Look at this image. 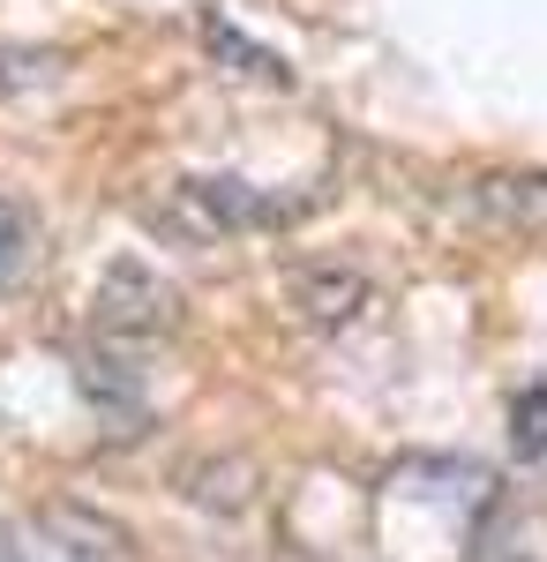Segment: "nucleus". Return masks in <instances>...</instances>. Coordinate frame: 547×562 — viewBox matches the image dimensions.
<instances>
[{
	"mask_svg": "<svg viewBox=\"0 0 547 562\" xmlns=\"http://www.w3.org/2000/svg\"><path fill=\"white\" fill-rule=\"evenodd\" d=\"M180 323V293L150 262H113L105 285H98V330L105 338H127V346H150Z\"/></svg>",
	"mask_w": 547,
	"mask_h": 562,
	"instance_id": "2",
	"label": "nucleus"
},
{
	"mask_svg": "<svg viewBox=\"0 0 547 562\" xmlns=\"http://www.w3.org/2000/svg\"><path fill=\"white\" fill-rule=\"evenodd\" d=\"M510 450L517 458H547V390H525L510 405Z\"/></svg>",
	"mask_w": 547,
	"mask_h": 562,
	"instance_id": "6",
	"label": "nucleus"
},
{
	"mask_svg": "<svg viewBox=\"0 0 547 562\" xmlns=\"http://www.w3.org/2000/svg\"><path fill=\"white\" fill-rule=\"evenodd\" d=\"M60 76V53H31V45H0V98L8 90H31Z\"/></svg>",
	"mask_w": 547,
	"mask_h": 562,
	"instance_id": "7",
	"label": "nucleus"
},
{
	"mask_svg": "<svg viewBox=\"0 0 547 562\" xmlns=\"http://www.w3.org/2000/svg\"><path fill=\"white\" fill-rule=\"evenodd\" d=\"M293 301H300L308 323H345V315H360V301H368V278L360 270H300Z\"/></svg>",
	"mask_w": 547,
	"mask_h": 562,
	"instance_id": "3",
	"label": "nucleus"
},
{
	"mask_svg": "<svg viewBox=\"0 0 547 562\" xmlns=\"http://www.w3.org/2000/svg\"><path fill=\"white\" fill-rule=\"evenodd\" d=\"M0 562H23V548H15V532L0 525Z\"/></svg>",
	"mask_w": 547,
	"mask_h": 562,
	"instance_id": "8",
	"label": "nucleus"
},
{
	"mask_svg": "<svg viewBox=\"0 0 547 562\" xmlns=\"http://www.w3.org/2000/svg\"><path fill=\"white\" fill-rule=\"evenodd\" d=\"M31 256H38V217L23 203H0V293L31 270Z\"/></svg>",
	"mask_w": 547,
	"mask_h": 562,
	"instance_id": "5",
	"label": "nucleus"
},
{
	"mask_svg": "<svg viewBox=\"0 0 547 562\" xmlns=\"http://www.w3.org/2000/svg\"><path fill=\"white\" fill-rule=\"evenodd\" d=\"M203 45H211V60H225V68H241V76H255V83H293V68L270 53V45H255L248 31H233L225 15H203Z\"/></svg>",
	"mask_w": 547,
	"mask_h": 562,
	"instance_id": "4",
	"label": "nucleus"
},
{
	"mask_svg": "<svg viewBox=\"0 0 547 562\" xmlns=\"http://www.w3.org/2000/svg\"><path fill=\"white\" fill-rule=\"evenodd\" d=\"M308 211L300 195H270L255 180H211V173H188L172 180L158 225L180 233V240H225V233H270V225H293Z\"/></svg>",
	"mask_w": 547,
	"mask_h": 562,
	"instance_id": "1",
	"label": "nucleus"
}]
</instances>
